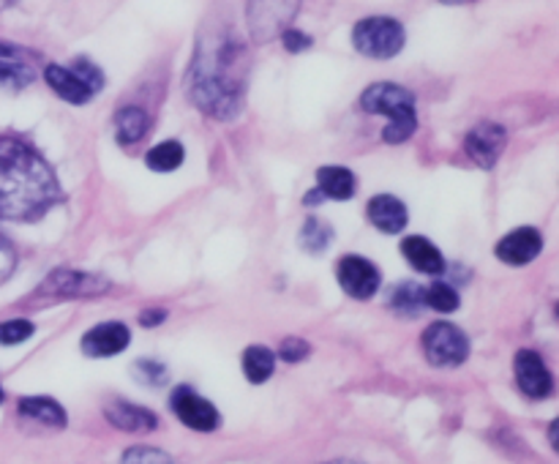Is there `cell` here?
I'll return each mask as SVG.
<instances>
[{"label": "cell", "mask_w": 559, "mask_h": 464, "mask_svg": "<svg viewBox=\"0 0 559 464\" xmlns=\"http://www.w3.org/2000/svg\"><path fill=\"white\" fill-rule=\"evenodd\" d=\"M0 82H5V85H25V82H31V71L16 63L0 60Z\"/></svg>", "instance_id": "28"}, {"label": "cell", "mask_w": 559, "mask_h": 464, "mask_svg": "<svg viewBox=\"0 0 559 464\" xmlns=\"http://www.w3.org/2000/svg\"><path fill=\"white\" fill-rule=\"evenodd\" d=\"M71 71H74V74L80 76L82 85H85L91 93L102 91V87H104V74H102V69H98V66H93L87 58H76L74 66H71Z\"/></svg>", "instance_id": "26"}, {"label": "cell", "mask_w": 559, "mask_h": 464, "mask_svg": "<svg viewBox=\"0 0 559 464\" xmlns=\"http://www.w3.org/2000/svg\"><path fill=\"white\" fill-rule=\"evenodd\" d=\"M328 464H358V462H347V459H344V462H328Z\"/></svg>", "instance_id": "35"}, {"label": "cell", "mask_w": 559, "mask_h": 464, "mask_svg": "<svg viewBox=\"0 0 559 464\" xmlns=\"http://www.w3.org/2000/svg\"><path fill=\"white\" fill-rule=\"evenodd\" d=\"M107 420L115 429L123 431H151L156 429V415L145 407H136L131 402H115L107 407Z\"/></svg>", "instance_id": "17"}, {"label": "cell", "mask_w": 559, "mask_h": 464, "mask_svg": "<svg viewBox=\"0 0 559 464\" xmlns=\"http://www.w3.org/2000/svg\"><path fill=\"white\" fill-rule=\"evenodd\" d=\"M115 126H118V142L120 145H131V142H140L147 131V115L142 112L140 107H126L120 109L118 118H115Z\"/></svg>", "instance_id": "20"}, {"label": "cell", "mask_w": 559, "mask_h": 464, "mask_svg": "<svg viewBox=\"0 0 559 464\" xmlns=\"http://www.w3.org/2000/svg\"><path fill=\"white\" fill-rule=\"evenodd\" d=\"M506 145V129H502L500 123H491V120H484V123L475 126L467 134V140H464V151H467V156L473 158L480 169H495V164L500 162Z\"/></svg>", "instance_id": "6"}, {"label": "cell", "mask_w": 559, "mask_h": 464, "mask_svg": "<svg viewBox=\"0 0 559 464\" xmlns=\"http://www.w3.org/2000/svg\"><path fill=\"white\" fill-rule=\"evenodd\" d=\"M442 3H453V5H462V3H473V0H442Z\"/></svg>", "instance_id": "34"}, {"label": "cell", "mask_w": 559, "mask_h": 464, "mask_svg": "<svg viewBox=\"0 0 559 464\" xmlns=\"http://www.w3.org/2000/svg\"><path fill=\"white\" fill-rule=\"evenodd\" d=\"M369 222L374 224L380 233L396 235L407 229L409 213L404 207V202L393 194H377L369 202Z\"/></svg>", "instance_id": "14"}, {"label": "cell", "mask_w": 559, "mask_h": 464, "mask_svg": "<svg viewBox=\"0 0 559 464\" xmlns=\"http://www.w3.org/2000/svg\"><path fill=\"white\" fill-rule=\"evenodd\" d=\"M273 369H276V355L267 347H249L243 353V371L251 382L271 380Z\"/></svg>", "instance_id": "22"}, {"label": "cell", "mask_w": 559, "mask_h": 464, "mask_svg": "<svg viewBox=\"0 0 559 464\" xmlns=\"http://www.w3.org/2000/svg\"><path fill=\"white\" fill-rule=\"evenodd\" d=\"M246 74H249L246 44L233 27L213 25L200 36L186 85L202 112L216 120H233L243 107Z\"/></svg>", "instance_id": "1"}, {"label": "cell", "mask_w": 559, "mask_h": 464, "mask_svg": "<svg viewBox=\"0 0 559 464\" xmlns=\"http://www.w3.org/2000/svg\"><path fill=\"white\" fill-rule=\"evenodd\" d=\"M120 464H173V459H169L164 451H158V448L136 445V448H129V451L120 456Z\"/></svg>", "instance_id": "25"}, {"label": "cell", "mask_w": 559, "mask_h": 464, "mask_svg": "<svg viewBox=\"0 0 559 464\" xmlns=\"http://www.w3.org/2000/svg\"><path fill=\"white\" fill-rule=\"evenodd\" d=\"M295 9H298V0H249L251 36L257 41H267L278 31H284Z\"/></svg>", "instance_id": "7"}, {"label": "cell", "mask_w": 559, "mask_h": 464, "mask_svg": "<svg viewBox=\"0 0 559 464\" xmlns=\"http://www.w3.org/2000/svg\"><path fill=\"white\" fill-rule=\"evenodd\" d=\"M136 369H140L151 382H158L164 374H167V371H164L156 360H140V366H136Z\"/></svg>", "instance_id": "32"}, {"label": "cell", "mask_w": 559, "mask_h": 464, "mask_svg": "<svg viewBox=\"0 0 559 464\" xmlns=\"http://www.w3.org/2000/svg\"><path fill=\"white\" fill-rule=\"evenodd\" d=\"M60 197L58 178L25 142L0 136V218L27 222Z\"/></svg>", "instance_id": "2"}, {"label": "cell", "mask_w": 559, "mask_h": 464, "mask_svg": "<svg viewBox=\"0 0 559 464\" xmlns=\"http://www.w3.org/2000/svg\"><path fill=\"white\" fill-rule=\"evenodd\" d=\"M129 328L123 322H104V325L91 328L82 338V349L93 358H107V355H118L129 347Z\"/></svg>", "instance_id": "13"}, {"label": "cell", "mask_w": 559, "mask_h": 464, "mask_svg": "<svg viewBox=\"0 0 559 464\" xmlns=\"http://www.w3.org/2000/svg\"><path fill=\"white\" fill-rule=\"evenodd\" d=\"M183 164V145L178 140L158 142L156 147H151L147 153V167L153 172H175V169Z\"/></svg>", "instance_id": "21"}, {"label": "cell", "mask_w": 559, "mask_h": 464, "mask_svg": "<svg viewBox=\"0 0 559 464\" xmlns=\"http://www.w3.org/2000/svg\"><path fill=\"white\" fill-rule=\"evenodd\" d=\"M20 413L27 415L33 420H41V424L55 426V429H63L66 426V413L58 402L52 398H44V396H31V398H22L20 402Z\"/></svg>", "instance_id": "19"}, {"label": "cell", "mask_w": 559, "mask_h": 464, "mask_svg": "<svg viewBox=\"0 0 559 464\" xmlns=\"http://www.w3.org/2000/svg\"><path fill=\"white\" fill-rule=\"evenodd\" d=\"M162 320H167V314H164V311H145V314L140 317L142 325H158Z\"/></svg>", "instance_id": "33"}, {"label": "cell", "mask_w": 559, "mask_h": 464, "mask_svg": "<svg viewBox=\"0 0 559 464\" xmlns=\"http://www.w3.org/2000/svg\"><path fill=\"white\" fill-rule=\"evenodd\" d=\"M424 353L435 366H459L467 360V336L451 322H435L424 331Z\"/></svg>", "instance_id": "5"}, {"label": "cell", "mask_w": 559, "mask_h": 464, "mask_svg": "<svg viewBox=\"0 0 559 464\" xmlns=\"http://www.w3.org/2000/svg\"><path fill=\"white\" fill-rule=\"evenodd\" d=\"M513 369H516V382L522 388L524 396L530 398H546L551 391H555V377L546 369L544 358L533 349H522L516 353V360H513Z\"/></svg>", "instance_id": "9"}, {"label": "cell", "mask_w": 559, "mask_h": 464, "mask_svg": "<svg viewBox=\"0 0 559 464\" xmlns=\"http://www.w3.org/2000/svg\"><path fill=\"white\" fill-rule=\"evenodd\" d=\"M282 355L287 364H298V360H304L306 355H309V344L304 342V338H287V342L282 344Z\"/></svg>", "instance_id": "29"}, {"label": "cell", "mask_w": 559, "mask_h": 464, "mask_svg": "<svg viewBox=\"0 0 559 464\" xmlns=\"http://www.w3.org/2000/svg\"><path fill=\"white\" fill-rule=\"evenodd\" d=\"M44 80H47V85L69 104H87L93 96V93L82 85L80 76H76L71 69H66V66H47Z\"/></svg>", "instance_id": "16"}, {"label": "cell", "mask_w": 559, "mask_h": 464, "mask_svg": "<svg viewBox=\"0 0 559 464\" xmlns=\"http://www.w3.org/2000/svg\"><path fill=\"white\" fill-rule=\"evenodd\" d=\"M107 287H109L107 278L93 276V273L55 271V273H49L47 282L41 284V293H47V295H74V298H85V295L104 293Z\"/></svg>", "instance_id": "12"}, {"label": "cell", "mask_w": 559, "mask_h": 464, "mask_svg": "<svg viewBox=\"0 0 559 464\" xmlns=\"http://www.w3.org/2000/svg\"><path fill=\"white\" fill-rule=\"evenodd\" d=\"M173 409L178 413V418L183 420L189 429L197 431H213L218 426V413L207 398H202L200 393L191 391V388L180 385L173 393Z\"/></svg>", "instance_id": "10"}, {"label": "cell", "mask_w": 559, "mask_h": 464, "mask_svg": "<svg viewBox=\"0 0 559 464\" xmlns=\"http://www.w3.org/2000/svg\"><path fill=\"white\" fill-rule=\"evenodd\" d=\"M540 249H544V238H540L538 229L519 227L511 229V233L497 243V257H500L502 262H508V265H527V262H533L535 257L540 254Z\"/></svg>", "instance_id": "11"}, {"label": "cell", "mask_w": 559, "mask_h": 464, "mask_svg": "<svg viewBox=\"0 0 559 464\" xmlns=\"http://www.w3.org/2000/svg\"><path fill=\"white\" fill-rule=\"evenodd\" d=\"M14 262H16L14 249L9 246V240L0 238V282H3V278L14 271Z\"/></svg>", "instance_id": "31"}, {"label": "cell", "mask_w": 559, "mask_h": 464, "mask_svg": "<svg viewBox=\"0 0 559 464\" xmlns=\"http://www.w3.org/2000/svg\"><path fill=\"white\" fill-rule=\"evenodd\" d=\"M424 304H429L435 311H442V314H448V311L459 309V293L451 287V284L437 282V284H431V287L424 293Z\"/></svg>", "instance_id": "23"}, {"label": "cell", "mask_w": 559, "mask_h": 464, "mask_svg": "<svg viewBox=\"0 0 559 464\" xmlns=\"http://www.w3.org/2000/svg\"><path fill=\"white\" fill-rule=\"evenodd\" d=\"M31 336H33V322L27 320L0 322V344H20Z\"/></svg>", "instance_id": "27"}, {"label": "cell", "mask_w": 559, "mask_h": 464, "mask_svg": "<svg viewBox=\"0 0 559 464\" xmlns=\"http://www.w3.org/2000/svg\"><path fill=\"white\" fill-rule=\"evenodd\" d=\"M336 276L349 298L369 300L380 289V271L369 260H364V257H344L336 267Z\"/></svg>", "instance_id": "8"}, {"label": "cell", "mask_w": 559, "mask_h": 464, "mask_svg": "<svg viewBox=\"0 0 559 464\" xmlns=\"http://www.w3.org/2000/svg\"><path fill=\"white\" fill-rule=\"evenodd\" d=\"M0 402H3V388H0Z\"/></svg>", "instance_id": "37"}, {"label": "cell", "mask_w": 559, "mask_h": 464, "mask_svg": "<svg viewBox=\"0 0 559 464\" xmlns=\"http://www.w3.org/2000/svg\"><path fill=\"white\" fill-rule=\"evenodd\" d=\"M404 27L402 22L391 20V16H366L355 25L353 44L360 55L374 60L396 58L404 49Z\"/></svg>", "instance_id": "4"}, {"label": "cell", "mask_w": 559, "mask_h": 464, "mask_svg": "<svg viewBox=\"0 0 559 464\" xmlns=\"http://www.w3.org/2000/svg\"><path fill=\"white\" fill-rule=\"evenodd\" d=\"M404 260L420 273H429V276H437V273L445 271V260H442L440 249H437L431 240L420 238V235H409L402 243Z\"/></svg>", "instance_id": "15"}, {"label": "cell", "mask_w": 559, "mask_h": 464, "mask_svg": "<svg viewBox=\"0 0 559 464\" xmlns=\"http://www.w3.org/2000/svg\"><path fill=\"white\" fill-rule=\"evenodd\" d=\"M317 186H320L322 197H331V200H349L355 194V175L347 167H336V164H328V167L317 169Z\"/></svg>", "instance_id": "18"}, {"label": "cell", "mask_w": 559, "mask_h": 464, "mask_svg": "<svg viewBox=\"0 0 559 464\" xmlns=\"http://www.w3.org/2000/svg\"><path fill=\"white\" fill-rule=\"evenodd\" d=\"M300 243H304L306 251L317 254V251H322L331 243V227L322 218H309L304 224V233H300Z\"/></svg>", "instance_id": "24"}, {"label": "cell", "mask_w": 559, "mask_h": 464, "mask_svg": "<svg viewBox=\"0 0 559 464\" xmlns=\"http://www.w3.org/2000/svg\"><path fill=\"white\" fill-rule=\"evenodd\" d=\"M284 47L287 52H304V49L311 47V38L300 31H284Z\"/></svg>", "instance_id": "30"}, {"label": "cell", "mask_w": 559, "mask_h": 464, "mask_svg": "<svg viewBox=\"0 0 559 464\" xmlns=\"http://www.w3.org/2000/svg\"><path fill=\"white\" fill-rule=\"evenodd\" d=\"M360 109L369 115H388L391 123L382 131V140L399 145L407 142L418 129V115H415V96L413 91L393 82H377V85L366 87L360 96Z\"/></svg>", "instance_id": "3"}, {"label": "cell", "mask_w": 559, "mask_h": 464, "mask_svg": "<svg viewBox=\"0 0 559 464\" xmlns=\"http://www.w3.org/2000/svg\"><path fill=\"white\" fill-rule=\"evenodd\" d=\"M5 3H9V0H0V9H3V5H5Z\"/></svg>", "instance_id": "36"}]
</instances>
